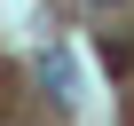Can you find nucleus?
<instances>
[{
	"label": "nucleus",
	"instance_id": "1",
	"mask_svg": "<svg viewBox=\"0 0 134 126\" xmlns=\"http://www.w3.org/2000/svg\"><path fill=\"white\" fill-rule=\"evenodd\" d=\"M40 87H47V102H63V110L79 102V71H71L63 47H40Z\"/></svg>",
	"mask_w": 134,
	"mask_h": 126
},
{
	"label": "nucleus",
	"instance_id": "2",
	"mask_svg": "<svg viewBox=\"0 0 134 126\" xmlns=\"http://www.w3.org/2000/svg\"><path fill=\"white\" fill-rule=\"evenodd\" d=\"M95 8H118V0H95Z\"/></svg>",
	"mask_w": 134,
	"mask_h": 126
}]
</instances>
